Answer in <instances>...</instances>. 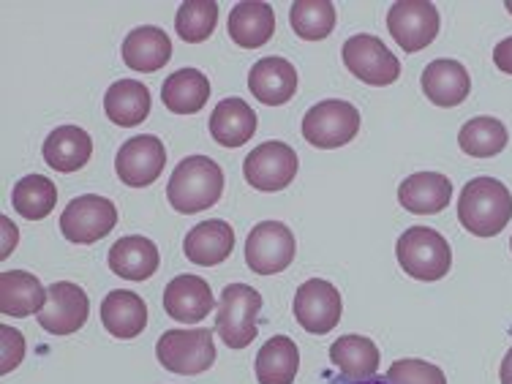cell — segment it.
Wrapping results in <instances>:
<instances>
[{"label": "cell", "instance_id": "6da1fadb", "mask_svg": "<svg viewBox=\"0 0 512 384\" xmlns=\"http://www.w3.org/2000/svg\"><path fill=\"white\" fill-rule=\"evenodd\" d=\"M512 218V194L502 180L474 178L458 199V221L474 237H496Z\"/></svg>", "mask_w": 512, "mask_h": 384}, {"label": "cell", "instance_id": "7a4b0ae2", "mask_svg": "<svg viewBox=\"0 0 512 384\" xmlns=\"http://www.w3.org/2000/svg\"><path fill=\"white\" fill-rule=\"evenodd\" d=\"M221 194H224V172L207 156L183 158L167 186L169 205L183 216H194L213 207Z\"/></svg>", "mask_w": 512, "mask_h": 384}, {"label": "cell", "instance_id": "3957f363", "mask_svg": "<svg viewBox=\"0 0 512 384\" xmlns=\"http://www.w3.org/2000/svg\"><path fill=\"white\" fill-rule=\"evenodd\" d=\"M398 265L404 267L406 276L417 281H439L453 267V251L436 229L412 227L398 237L395 246Z\"/></svg>", "mask_w": 512, "mask_h": 384}, {"label": "cell", "instance_id": "277c9868", "mask_svg": "<svg viewBox=\"0 0 512 384\" xmlns=\"http://www.w3.org/2000/svg\"><path fill=\"white\" fill-rule=\"evenodd\" d=\"M259 314H262V295L248 284H229L218 300L216 333L229 349H246L256 338Z\"/></svg>", "mask_w": 512, "mask_h": 384}, {"label": "cell", "instance_id": "5b68a950", "mask_svg": "<svg viewBox=\"0 0 512 384\" xmlns=\"http://www.w3.org/2000/svg\"><path fill=\"white\" fill-rule=\"evenodd\" d=\"M158 363L172 374L197 376L205 374L216 363V344L213 330L197 327V330H167L161 333L156 344Z\"/></svg>", "mask_w": 512, "mask_h": 384}, {"label": "cell", "instance_id": "8992f818", "mask_svg": "<svg viewBox=\"0 0 512 384\" xmlns=\"http://www.w3.org/2000/svg\"><path fill=\"white\" fill-rule=\"evenodd\" d=\"M357 134H360V112L349 101H319L303 118V137L314 148H344Z\"/></svg>", "mask_w": 512, "mask_h": 384}, {"label": "cell", "instance_id": "52a82bcc", "mask_svg": "<svg viewBox=\"0 0 512 384\" xmlns=\"http://www.w3.org/2000/svg\"><path fill=\"white\" fill-rule=\"evenodd\" d=\"M295 232L281 221H262L248 232L246 262L256 276H276L295 262Z\"/></svg>", "mask_w": 512, "mask_h": 384}, {"label": "cell", "instance_id": "ba28073f", "mask_svg": "<svg viewBox=\"0 0 512 384\" xmlns=\"http://www.w3.org/2000/svg\"><path fill=\"white\" fill-rule=\"evenodd\" d=\"M118 224V207L115 202L99 194H85V197L71 199L69 207L60 216V232L71 243L90 246L107 237Z\"/></svg>", "mask_w": 512, "mask_h": 384}, {"label": "cell", "instance_id": "9c48e42d", "mask_svg": "<svg viewBox=\"0 0 512 384\" xmlns=\"http://www.w3.org/2000/svg\"><path fill=\"white\" fill-rule=\"evenodd\" d=\"M346 69L352 71L360 82L374 85V88H387L401 77V60L387 50V44L376 36L360 33L346 41L341 50Z\"/></svg>", "mask_w": 512, "mask_h": 384}, {"label": "cell", "instance_id": "30bf717a", "mask_svg": "<svg viewBox=\"0 0 512 384\" xmlns=\"http://www.w3.org/2000/svg\"><path fill=\"white\" fill-rule=\"evenodd\" d=\"M387 30L401 50L420 52L439 36V11L428 0H398L387 14Z\"/></svg>", "mask_w": 512, "mask_h": 384}, {"label": "cell", "instance_id": "8fae6325", "mask_svg": "<svg viewBox=\"0 0 512 384\" xmlns=\"http://www.w3.org/2000/svg\"><path fill=\"white\" fill-rule=\"evenodd\" d=\"M164 164H167L164 142L153 134H142L120 145L115 172L120 183H126L128 188H148L161 178Z\"/></svg>", "mask_w": 512, "mask_h": 384}, {"label": "cell", "instance_id": "7c38bea8", "mask_svg": "<svg viewBox=\"0 0 512 384\" xmlns=\"http://www.w3.org/2000/svg\"><path fill=\"white\" fill-rule=\"evenodd\" d=\"M243 175L256 191H281L297 175V153L286 142L256 145L243 161Z\"/></svg>", "mask_w": 512, "mask_h": 384}, {"label": "cell", "instance_id": "4fadbf2b", "mask_svg": "<svg viewBox=\"0 0 512 384\" xmlns=\"http://www.w3.org/2000/svg\"><path fill=\"white\" fill-rule=\"evenodd\" d=\"M341 295L330 281L322 278H311L306 284H300L295 292V311L297 325L303 327L311 335L330 333L338 322H341Z\"/></svg>", "mask_w": 512, "mask_h": 384}, {"label": "cell", "instance_id": "5bb4252c", "mask_svg": "<svg viewBox=\"0 0 512 384\" xmlns=\"http://www.w3.org/2000/svg\"><path fill=\"white\" fill-rule=\"evenodd\" d=\"M90 300L85 289L71 281H55L47 289V303L39 311V325L52 335H71L88 322Z\"/></svg>", "mask_w": 512, "mask_h": 384}, {"label": "cell", "instance_id": "9a60e30c", "mask_svg": "<svg viewBox=\"0 0 512 384\" xmlns=\"http://www.w3.org/2000/svg\"><path fill=\"white\" fill-rule=\"evenodd\" d=\"M164 311L169 319L183 325H197L216 308V297L205 278L199 276H175L164 289Z\"/></svg>", "mask_w": 512, "mask_h": 384}, {"label": "cell", "instance_id": "2e32d148", "mask_svg": "<svg viewBox=\"0 0 512 384\" xmlns=\"http://www.w3.org/2000/svg\"><path fill=\"white\" fill-rule=\"evenodd\" d=\"M248 88L256 101L267 107H281L295 96L297 71L295 66L284 58H262L256 60L248 74Z\"/></svg>", "mask_w": 512, "mask_h": 384}, {"label": "cell", "instance_id": "e0dca14e", "mask_svg": "<svg viewBox=\"0 0 512 384\" xmlns=\"http://www.w3.org/2000/svg\"><path fill=\"white\" fill-rule=\"evenodd\" d=\"M453 199V183L439 172H417L398 186V202L417 216H436Z\"/></svg>", "mask_w": 512, "mask_h": 384}, {"label": "cell", "instance_id": "ac0fdd59", "mask_svg": "<svg viewBox=\"0 0 512 384\" xmlns=\"http://www.w3.org/2000/svg\"><path fill=\"white\" fill-rule=\"evenodd\" d=\"M232 248H235V229L221 218L202 221L183 240V254L188 262L199 267L221 265L224 259H229Z\"/></svg>", "mask_w": 512, "mask_h": 384}, {"label": "cell", "instance_id": "d6986e66", "mask_svg": "<svg viewBox=\"0 0 512 384\" xmlns=\"http://www.w3.org/2000/svg\"><path fill=\"white\" fill-rule=\"evenodd\" d=\"M101 325L109 335H115L120 341H131L148 327V306L134 292L115 289L101 303Z\"/></svg>", "mask_w": 512, "mask_h": 384}, {"label": "cell", "instance_id": "ffe728a7", "mask_svg": "<svg viewBox=\"0 0 512 384\" xmlns=\"http://www.w3.org/2000/svg\"><path fill=\"white\" fill-rule=\"evenodd\" d=\"M469 90H472V79L458 60L439 58L425 66L423 93L436 107H458L466 101Z\"/></svg>", "mask_w": 512, "mask_h": 384}, {"label": "cell", "instance_id": "44dd1931", "mask_svg": "<svg viewBox=\"0 0 512 384\" xmlns=\"http://www.w3.org/2000/svg\"><path fill=\"white\" fill-rule=\"evenodd\" d=\"M158 262L161 256L150 237H120L118 243L109 248V270L128 281H148L150 276H156Z\"/></svg>", "mask_w": 512, "mask_h": 384}, {"label": "cell", "instance_id": "7402d4cb", "mask_svg": "<svg viewBox=\"0 0 512 384\" xmlns=\"http://www.w3.org/2000/svg\"><path fill=\"white\" fill-rule=\"evenodd\" d=\"M169 58H172V41L156 25L134 28L123 39V60H126L128 69L153 74V71L164 69Z\"/></svg>", "mask_w": 512, "mask_h": 384}, {"label": "cell", "instance_id": "603a6c76", "mask_svg": "<svg viewBox=\"0 0 512 384\" xmlns=\"http://www.w3.org/2000/svg\"><path fill=\"white\" fill-rule=\"evenodd\" d=\"M229 39L235 41L237 47L256 50L270 41L273 30H276V14L273 9L262 3V0H243L235 9L229 11Z\"/></svg>", "mask_w": 512, "mask_h": 384}, {"label": "cell", "instance_id": "cb8c5ba5", "mask_svg": "<svg viewBox=\"0 0 512 384\" xmlns=\"http://www.w3.org/2000/svg\"><path fill=\"white\" fill-rule=\"evenodd\" d=\"M256 134V112L243 99H224L210 115V137L221 148H240Z\"/></svg>", "mask_w": 512, "mask_h": 384}, {"label": "cell", "instance_id": "d4e9b609", "mask_svg": "<svg viewBox=\"0 0 512 384\" xmlns=\"http://www.w3.org/2000/svg\"><path fill=\"white\" fill-rule=\"evenodd\" d=\"M41 153L55 172H77L93 156V139L85 128L60 126L44 139Z\"/></svg>", "mask_w": 512, "mask_h": 384}, {"label": "cell", "instance_id": "484cf974", "mask_svg": "<svg viewBox=\"0 0 512 384\" xmlns=\"http://www.w3.org/2000/svg\"><path fill=\"white\" fill-rule=\"evenodd\" d=\"M210 99V79L199 69H180L161 85V101L175 115H197Z\"/></svg>", "mask_w": 512, "mask_h": 384}, {"label": "cell", "instance_id": "4316f807", "mask_svg": "<svg viewBox=\"0 0 512 384\" xmlns=\"http://www.w3.org/2000/svg\"><path fill=\"white\" fill-rule=\"evenodd\" d=\"M104 112L115 126L131 128L145 123L150 115V90L137 79H120L109 85L104 96Z\"/></svg>", "mask_w": 512, "mask_h": 384}, {"label": "cell", "instance_id": "83f0119b", "mask_svg": "<svg viewBox=\"0 0 512 384\" xmlns=\"http://www.w3.org/2000/svg\"><path fill=\"white\" fill-rule=\"evenodd\" d=\"M47 303V289L36 276L25 270H9L0 276V314L30 316L39 314Z\"/></svg>", "mask_w": 512, "mask_h": 384}, {"label": "cell", "instance_id": "f1b7e54d", "mask_svg": "<svg viewBox=\"0 0 512 384\" xmlns=\"http://www.w3.org/2000/svg\"><path fill=\"white\" fill-rule=\"evenodd\" d=\"M297 368H300V349L286 335H273L256 355L259 384H292Z\"/></svg>", "mask_w": 512, "mask_h": 384}, {"label": "cell", "instance_id": "f546056e", "mask_svg": "<svg viewBox=\"0 0 512 384\" xmlns=\"http://www.w3.org/2000/svg\"><path fill=\"white\" fill-rule=\"evenodd\" d=\"M330 363L349 379H371L379 371V349L365 335H341L330 344Z\"/></svg>", "mask_w": 512, "mask_h": 384}, {"label": "cell", "instance_id": "4dcf8cb0", "mask_svg": "<svg viewBox=\"0 0 512 384\" xmlns=\"http://www.w3.org/2000/svg\"><path fill=\"white\" fill-rule=\"evenodd\" d=\"M58 202V186L44 175H28L14 183L11 191V205L28 221H41L55 210Z\"/></svg>", "mask_w": 512, "mask_h": 384}, {"label": "cell", "instance_id": "1f68e13d", "mask_svg": "<svg viewBox=\"0 0 512 384\" xmlns=\"http://www.w3.org/2000/svg\"><path fill=\"white\" fill-rule=\"evenodd\" d=\"M507 139H510L507 128L496 118H472L458 131V145L472 158L499 156L507 148Z\"/></svg>", "mask_w": 512, "mask_h": 384}, {"label": "cell", "instance_id": "d6a6232c", "mask_svg": "<svg viewBox=\"0 0 512 384\" xmlns=\"http://www.w3.org/2000/svg\"><path fill=\"white\" fill-rule=\"evenodd\" d=\"M289 22L303 41H322L335 28V6L330 0H297L289 11Z\"/></svg>", "mask_w": 512, "mask_h": 384}, {"label": "cell", "instance_id": "836d02e7", "mask_svg": "<svg viewBox=\"0 0 512 384\" xmlns=\"http://www.w3.org/2000/svg\"><path fill=\"white\" fill-rule=\"evenodd\" d=\"M218 25V3L216 0H186L180 3L175 30L186 44H199L213 36Z\"/></svg>", "mask_w": 512, "mask_h": 384}, {"label": "cell", "instance_id": "e575fe53", "mask_svg": "<svg viewBox=\"0 0 512 384\" xmlns=\"http://www.w3.org/2000/svg\"><path fill=\"white\" fill-rule=\"evenodd\" d=\"M384 379L390 384H447L442 368L425 360H398Z\"/></svg>", "mask_w": 512, "mask_h": 384}, {"label": "cell", "instance_id": "d590c367", "mask_svg": "<svg viewBox=\"0 0 512 384\" xmlns=\"http://www.w3.org/2000/svg\"><path fill=\"white\" fill-rule=\"evenodd\" d=\"M0 335H3V365L0 368H3V374H9V371H14L22 363L25 341H22L20 330H14L9 325L0 327Z\"/></svg>", "mask_w": 512, "mask_h": 384}, {"label": "cell", "instance_id": "8d00e7d4", "mask_svg": "<svg viewBox=\"0 0 512 384\" xmlns=\"http://www.w3.org/2000/svg\"><path fill=\"white\" fill-rule=\"evenodd\" d=\"M493 63H496V69L504 71V74H512V36L496 44V50H493Z\"/></svg>", "mask_w": 512, "mask_h": 384}, {"label": "cell", "instance_id": "74e56055", "mask_svg": "<svg viewBox=\"0 0 512 384\" xmlns=\"http://www.w3.org/2000/svg\"><path fill=\"white\" fill-rule=\"evenodd\" d=\"M325 384H390L382 376H371V379H349V376H325Z\"/></svg>", "mask_w": 512, "mask_h": 384}, {"label": "cell", "instance_id": "f35d334b", "mask_svg": "<svg viewBox=\"0 0 512 384\" xmlns=\"http://www.w3.org/2000/svg\"><path fill=\"white\" fill-rule=\"evenodd\" d=\"M499 374H502V384H512V349L504 355L502 371H499Z\"/></svg>", "mask_w": 512, "mask_h": 384}, {"label": "cell", "instance_id": "ab89813d", "mask_svg": "<svg viewBox=\"0 0 512 384\" xmlns=\"http://www.w3.org/2000/svg\"><path fill=\"white\" fill-rule=\"evenodd\" d=\"M507 9H510V11H512V0H510V3H507Z\"/></svg>", "mask_w": 512, "mask_h": 384}, {"label": "cell", "instance_id": "60d3db41", "mask_svg": "<svg viewBox=\"0 0 512 384\" xmlns=\"http://www.w3.org/2000/svg\"><path fill=\"white\" fill-rule=\"evenodd\" d=\"M510 251H512V240H510Z\"/></svg>", "mask_w": 512, "mask_h": 384}]
</instances>
